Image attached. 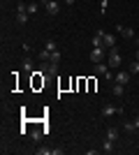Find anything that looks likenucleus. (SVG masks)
<instances>
[{"label":"nucleus","instance_id":"1","mask_svg":"<svg viewBox=\"0 0 139 155\" xmlns=\"http://www.w3.org/2000/svg\"><path fill=\"white\" fill-rule=\"evenodd\" d=\"M107 65H109V67H118L121 65V56H118V49H116V46L109 49V53H107Z\"/></svg>","mask_w":139,"mask_h":155},{"label":"nucleus","instance_id":"2","mask_svg":"<svg viewBox=\"0 0 139 155\" xmlns=\"http://www.w3.org/2000/svg\"><path fill=\"white\" fill-rule=\"evenodd\" d=\"M16 21H19L21 26H26V23H28V9L23 7V2L16 5Z\"/></svg>","mask_w":139,"mask_h":155},{"label":"nucleus","instance_id":"3","mask_svg":"<svg viewBox=\"0 0 139 155\" xmlns=\"http://www.w3.org/2000/svg\"><path fill=\"white\" fill-rule=\"evenodd\" d=\"M91 60H93V63H102V60H104V46H93Z\"/></svg>","mask_w":139,"mask_h":155},{"label":"nucleus","instance_id":"4","mask_svg":"<svg viewBox=\"0 0 139 155\" xmlns=\"http://www.w3.org/2000/svg\"><path fill=\"white\" fill-rule=\"evenodd\" d=\"M44 9H46V14H49V16H56V14H58V2H56V0H46V5H44Z\"/></svg>","mask_w":139,"mask_h":155},{"label":"nucleus","instance_id":"5","mask_svg":"<svg viewBox=\"0 0 139 155\" xmlns=\"http://www.w3.org/2000/svg\"><path fill=\"white\" fill-rule=\"evenodd\" d=\"M114 114H123V109H116V107H114V104H104V107H102V116H114Z\"/></svg>","mask_w":139,"mask_h":155},{"label":"nucleus","instance_id":"6","mask_svg":"<svg viewBox=\"0 0 139 155\" xmlns=\"http://www.w3.org/2000/svg\"><path fill=\"white\" fill-rule=\"evenodd\" d=\"M95 74H104L107 79L114 77V74H109V65H104V63H95Z\"/></svg>","mask_w":139,"mask_h":155},{"label":"nucleus","instance_id":"7","mask_svg":"<svg viewBox=\"0 0 139 155\" xmlns=\"http://www.w3.org/2000/svg\"><path fill=\"white\" fill-rule=\"evenodd\" d=\"M130 77H132L130 72H116V84H123V86H125L127 81H130Z\"/></svg>","mask_w":139,"mask_h":155},{"label":"nucleus","instance_id":"8","mask_svg":"<svg viewBox=\"0 0 139 155\" xmlns=\"http://www.w3.org/2000/svg\"><path fill=\"white\" fill-rule=\"evenodd\" d=\"M93 46H104V30H98L93 37Z\"/></svg>","mask_w":139,"mask_h":155},{"label":"nucleus","instance_id":"9","mask_svg":"<svg viewBox=\"0 0 139 155\" xmlns=\"http://www.w3.org/2000/svg\"><path fill=\"white\" fill-rule=\"evenodd\" d=\"M114 46H116V37L109 35V32H104V49H114Z\"/></svg>","mask_w":139,"mask_h":155},{"label":"nucleus","instance_id":"10","mask_svg":"<svg viewBox=\"0 0 139 155\" xmlns=\"http://www.w3.org/2000/svg\"><path fill=\"white\" fill-rule=\"evenodd\" d=\"M116 30L123 35V37H134V30L132 28H125V26H116Z\"/></svg>","mask_w":139,"mask_h":155},{"label":"nucleus","instance_id":"11","mask_svg":"<svg viewBox=\"0 0 139 155\" xmlns=\"http://www.w3.org/2000/svg\"><path fill=\"white\" fill-rule=\"evenodd\" d=\"M114 95H116V97L125 95V86H123V84H114Z\"/></svg>","mask_w":139,"mask_h":155},{"label":"nucleus","instance_id":"12","mask_svg":"<svg viewBox=\"0 0 139 155\" xmlns=\"http://www.w3.org/2000/svg\"><path fill=\"white\" fill-rule=\"evenodd\" d=\"M107 139L116 141V139H118V130H116V127H109V130H107Z\"/></svg>","mask_w":139,"mask_h":155},{"label":"nucleus","instance_id":"13","mask_svg":"<svg viewBox=\"0 0 139 155\" xmlns=\"http://www.w3.org/2000/svg\"><path fill=\"white\" fill-rule=\"evenodd\" d=\"M26 9H28V14H37L40 5H37V2H28V5H26Z\"/></svg>","mask_w":139,"mask_h":155},{"label":"nucleus","instance_id":"14","mask_svg":"<svg viewBox=\"0 0 139 155\" xmlns=\"http://www.w3.org/2000/svg\"><path fill=\"white\" fill-rule=\"evenodd\" d=\"M102 150H104V153H111V150H114V141H111V139H107V141L102 143Z\"/></svg>","mask_w":139,"mask_h":155},{"label":"nucleus","instance_id":"15","mask_svg":"<svg viewBox=\"0 0 139 155\" xmlns=\"http://www.w3.org/2000/svg\"><path fill=\"white\" fill-rule=\"evenodd\" d=\"M46 51H58V44H56V42H53V39H49V42H46Z\"/></svg>","mask_w":139,"mask_h":155},{"label":"nucleus","instance_id":"16","mask_svg":"<svg viewBox=\"0 0 139 155\" xmlns=\"http://www.w3.org/2000/svg\"><path fill=\"white\" fill-rule=\"evenodd\" d=\"M44 132H46V130H33V132H30V137L37 141V139H42V134H44Z\"/></svg>","mask_w":139,"mask_h":155},{"label":"nucleus","instance_id":"17","mask_svg":"<svg viewBox=\"0 0 139 155\" xmlns=\"http://www.w3.org/2000/svg\"><path fill=\"white\" fill-rule=\"evenodd\" d=\"M40 58H42V63H46V60H51V51H46V49H44V51L40 53Z\"/></svg>","mask_w":139,"mask_h":155},{"label":"nucleus","instance_id":"18","mask_svg":"<svg viewBox=\"0 0 139 155\" xmlns=\"http://www.w3.org/2000/svg\"><path fill=\"white\" fill-rule=\"evenodd\" d=\"M49 63H56V65H58V63H60V51H53V53H51V60H49Z\"/></svg>","mask_w":139,"mask_h":155},{"label":"nucleus","instance_id":"19","mask_svg":"<svg viewBox=\"0 0 139 155\" xmlns=\"http://www.w3.org/2000/svg\"><path fill=\"white\" fill-rule=\"evenodd\" d=\"M139 72V60H132V65H130V74H137Z\"/></svg>","mask_w":139,"mask_h":155},{"label":"nucleus","instance_id":"20","mask_svg":"<svg viewBox=\"0 0 139 155\" xmlns=\"http://www.w3.org/2000/svg\"><path fill=\"white\" fill-rule=\"evenodd\" d=\"M23 72H33V60H23Z\"/></svg>","mask_w":139,"mask_h":155},{"label":"nucleus","instance_id":"21","mask_svg":"<svg viewBox=\"0 0 139 155\" xmlns=\"http://www.w3.org/2000/svg\"><path fill=\"white\" fill-rule=\"evenodd\" d=\"M123 127H125L127 132H134V130H137V127H134V123H125V125H123Z\"/></svg>","mask_w":139,"mask_h":155},{"label":"nucleus","instance_id":"22","mask_svg":"<svg viewBox=\"0 0 139 155\" xmlns=\"http://www.w3.org/2000/svg\"><path fill=\"white\" fill-rule=\"evenodd\" d=\"M51 153V148H37V155H49Z\"/></svg>","mask_w":139,"mask_h":155},{"label":"nucleus","instance_id":"23","mask_svg":"<svg viewBox=\"0 0 139 155\" xmlns=\"http://www.w3.org/2000/svg\"><path fill=\"white\" fill-rule=\"evenodd\" d=\"M51 155H63V148H51Z\"/></svg>","mask_w":139,"mask_h":155},{"label":"nucleus","instance_id":"24","mask_svg":"<svg viewBox=\"0 0 139 155\" xmlns=\"http://www.w3.org/2000/svg\"><path fill=\"white\" fill-rule=\"evenodd\" d=\"M65 5H70V7H72V5H74V0H65Z\"/></svg>","mask_w":139,"mask_h":155},{"label":"nucleus","instance_id":"25","mask_svg":"<svg viewBox=\"0 0 139 155\" xmlns=\"http://www.w3.org/2000/svg\"><path fill=\"white\" fill-rule=\"evenodd\" d=\"M134 127H137V130H139V118H134Z\"/></svg>","mask_w":139,"mask_h":155},{"label":"nucleus","instance_id":"26","mask_svg":"<svg viewBox=\"0 0 139 155\" xmlns=\"http://www.w3.org/2000/svg\"><path fill=\"white\" fill-rule=\"evenodd\" d=\"M134 60H139V51H137V53H134Z\"/></svg>","mask_w":139,"mask_h":155},{"label":"nucleus","instance_id":"27","mask_svg":"<svg viewBox=\"0 0 139 155\" xmlns=\"http://www.w3.org/2000/svg\"><path fill=\"white\" fill-rule=\"evenodd\" d=\"M137 39H139V37H137Z\"/></svg>","mask_w":139,"mask_h":155}]
</instances>
